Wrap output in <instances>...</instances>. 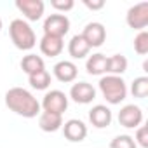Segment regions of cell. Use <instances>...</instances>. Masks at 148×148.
<instances>
[{"instance_id": "1", "label": "cell", "mask_w": 148, "mask_h": 148, "mask_svg": "<svg viewBox=\"0 0 148 148\" xmlns=\"http://www.w3.org/2000/svg\"><path fill=\"white\" fill-rule=\"evenodd\" d=\"M5 106L25 119H33L40 115V103L30 91L23 87H12L5 92Z\"/></svg>"}, {"instance_id": "2", "label": "cell", "mask_w": 148, "mask_h": 148, "mask_svg": "<svg viewBox=\"0 0 148 148\" xmlns=\"http://www.w3.org/2000/svg\"><path fill=\"white\" fill-rule=\"evenodd\" d=\"M99 91L106 103L110 105H120L127 98V84L122 77L117 75H105L99 79Z\"/></svg>"}, {"instance_id": "3", "label": "cell", "mask_w": 148, "mask_h": 148, "mask_svg": "<svg viewBox=\"0 0 148 148\" xmlns=\"http://www.w3.org/2000/svg\"><path fill=\"white\" fill-rule=\"evenodd\" d=\"M9 35L19 51H30L37 45V35L25 19H12L9 25Z\"/></svg>"}, {"instance_id": "4", "label": "cell", "mask_w": 148, "mask_h": 148, "mask_svg": "<svg viewBox=\"0 0 148 148\" xmlns=\"http://www.w3.org/2000/svg\"><path fill=\"white\" fill-rule=\"evenodd\" d=\"M40 108H42V112L63 115L68 108V96L63 91H58V89L49 91V92H45V96L40 103Z\"/></svg>"}, {"instance_id": "5", "label": "cell", "mask_w": 148, "mask_h": 148, "mask_svg": "<svg viewBox=\"0 0 148 148\" xmlns=\"http://www.w3.org/2000/svg\"><path fill=\"white\" fill-rule=\"evenodd\" d=\"M44 35H51V37H58L63 38L68 30H70V19L66 18V14H49L44 21Z\"/></svg>"}, {"instance_id": "6", "label": "cell", "mask_w": 148, "mask_h": 148, "mask_svg": "<svg viewBox=\"0 0 148 148\" xmlns=\"http://www.w3.org/2000/svg\"><path fill=\"white\" fill-rule=\"evenodd\" d=\"M125 21L132 30H145L148 25V2H139L132 5L125 14Z\"/></svg>"}, {"instance_id": "7", "label": "cell", "mask_w": 148, "mask_h": 148, "mask_svg": "<svg viewBox=\"0 0 148 148\" xmlns=\"http://www.w3.org/2000/svg\"><path fill=\"white\" fill-rule=\"evenodd\" d=\"M119 124L125 129H138L143 124V110L136 105H125L119 112Z\"/></svg>"}, {"instance_id": "8", "label": "cell", "mask_w": 148, "mask_h": 148, "mask_svg": "<svg viewBox=\"0 0 148 148\" xmlns=\"http://www.w3.org/2000/svg\"><path fill=\"white\" fill-rule=\"evenodd\" d=\"M61 129H63L64 138L68 141H71V143H80L87 136V125L82 120H79V119H70V120H66Z\"/></svg>"}, {"instance_id": "9", "label": "cell", "mask_w": 148, "mask_h": 148, "mask_svg": "<svg viewBox=\"0 0 148 148\" xmlns=\"http://www.w3.org/2000/svg\"><path fill=\"white\" fill-rule=\"evenodd\" d=\"M16 7L28 21H38L44 16L45 4L42 0H16Z\"/></svg>"}, {"instance_id": "10", "label": "cell", "mask_w": 148, "mask_h": 148, "mask_svg": "<svg viewBox=\"0 0 148 148\" xmlns=\"http://www.w3.org/2000/svg\"><path fill=\"white\" fill-rule=\"evenodd\" d=\"M84 37V40L89 44V47H101L106 40V28L101 23H89L86 25L84 32L80 33Z\"/></svg>"}, {"instance_id": "11", "label": "cell", "mask_w": 148, "mask_h": 148, "mask_svg": "<svg viewBox=\"0 0 148 148\" xmlns=\"http://www.w3.org/2000/svg\"><path fill=\"white\" fill-rule=\"evenodd\" d=\"M70 98L79 105H89L96 98V89L89 82H77L70 89Z\"/></svg>"}, {"instance_id": "12", "label": "cell", "mask_w": 148, "mask_h": 148, "mask_svg": "<svg viewBox=\"0 0 148 148\" xmlns=\"http://www.w3.org/2000/svg\"><path fill=\"white\" fill-rule=\"evenodd\" d=\"M52 71H54V77H56L59 82H64V84L73 82V80L77 79V75H79L77 64L71 63V61H66V59L56 63L54 68H52Z\"/></svg>"}, {"instance_id": "13", "label": "cell", "mask_w": 148, "mask_h": 148, "mask_svg": "<svg viewBox=\"0 0 148 148\" xmlns=\"http://www.w3.org/2000/svg\"><path fill=\"white\" fill-rule=\"evenodd\" d=\"M112 119H113L112 110H110L108 106H105V105H96V106H92L91 112H89V122H91L96 129H105V127H108V125L112 124Z\"/></svg>"}, {"instance_id": "14", "label": "cell", "mask_w": 148, "mask_h": 148, "mask_svg": "<svg viewBox=\"0 0 148 148\" xmlns=\"http://www.w3.org/2000/svg\"><path fill=\"white\" fill-rule=\"evenodd\" d=\"M40 52L44 56H49V58H56L63 52L64 49V42L63 38H58V37H51V35H44L40 38Z\"/></svg>"}, {"instance_id": "15", "label": "cell", "mask_w": 148, "mask_h": 148, "mask_svg": "<svg viewBox=\"0 0 148 148\" xmlns=\"http://www.w3.org/2000/svg\"><path fill=\"white\" fill-rule=\"evenodd\" d=\"M89 52H91V47L84 40L82 35H73L71 37V40L68 42V54L73 59H84L86 56H89Z\"/></svg>"}, {"instance_id": "16", "label": "cell", "mask_w": 148, "mask_h": 148, "mask_svg": "<svg viewBox=\"0 0 148 148\" xmlns=\"http://www.w3.org/2000/svg\"><path fill=\"white\" fill-rule=\"evenodd\" d=\"M38 127L44 132H56L63 127V117L58 113H49V112H40L38 115Z\"/></svg>"}, {"instance_id": "17", "label": "cell", "mask_w": 148, "mask_h": 148, "mask_svg": "<svg viewBox=\"0 0 148 148\" xmlns=\"http://www.w3.org/2000/svg\"><path fill=\"white\" fill-rule=\"evenodd\" d=\"M106 66H108V58L101 52L89 56L86 61V70H87L89 75H105Z\"/></svg>"}, {"instance_id": "18", "label": "cell", "mask_w": 148, "mask_h": 148, "mask_svg": "<svg viewBox=\"0 0 148 148\" xmlns=\"http://www.w3.org/2000/svg\"><path fill=\"white\" fill-rule=\"evenodd\" d=\"M21 70L26 73V75H32V73H37L40 70H45V63L37 54H26L21 59Z\"/></svg>"}, {"instance_id": "19", "label": "cell", "mask_w": 148, "mask_h": 148, "mask_svg": "<svg viewBox=\"0 0 148 148\" xmlns=\"http://www.w3.org/2000/svg\"><path fill=\"white\" fill-rule=\"evenodd\" d=\"M127 71V58L122 54H113L108 58V66H106V73L108 75H117L122 77V73Z\"/></svg>"}, {"instance_id": "20", "label": "cell", "mask_w": 148, "mask_h": 148, "mask_svg": "<svg viewBox=\"0 0 148 148\" xmlns=\"http://www.w3.org/2000/svg\"><path fill=\"white\" fill-rule=\"evenodd\" d=\"M28 84L37 91H45L51 86V73L47 70H40L37 73H32V75H28Z\"/></svg>"}, {"instance_id": "21", "label": "cell", "mask_w": 148, "mask_h": 148, "mask_svg": "<svg viewBox=\"0 0 148 148\" xmlns=\"http://www.w3.org/2000/svg\"><path fill=\"white\" fill-rule=\"evenodd\" d=\"M131 92L134 98H146L148 96V77H138L134 79V82L131 84Z\"/></svg>"}, {"instance_id": "22", "label": "cell", "mask_w": 148, "mask_h": 148, "mask_svg": "<svg viewBox=\"0 0 148 148\" xmlns=\"http://www.w3.org/2000/svg\"><path fill=\"white\" fill-rule=\"evenodd\" d=\"M134 51H136L139 56L148 54V32H146V30H141V32L134 37Z\"/></svg>"}, {"instance_id": "23", "label": "cell", "mask_w": 148, "mask_h": 148, "mask_svg": "<svg viewBox=\"0 0 148 148\" xmlns=\"http://www.w3.org/2000/svg\"><path fill=\"white\" fill-rule=\"evenodd\" d=\"M110 148H138V145L134 143L132 136L129 134H120V136H115L110 143Z\"/></svg>"}, {"instance_id": "24", "label": "cell", "mask_w": 148, "mask_h": 148, "mask_svg": "<svg viewBox=\"0 0 148 148\" xmlns=\"http://www.w3.org/2000/svg\"><path fill=\"white\" fill-rule=\"evenodd\" d=\"M51 5H52V9H56L59 14H64V12H68V11L73 9L75 2H73V0H51Z\"/></svg>"}, {"instance_id": "25", "label": "cell", "mask_w": 148, "mask_h": 148, "mask_svg": "<svg viewBox=\"0 0 148 148\" xmlns=\"http://www.w3.org/2000/svg\"><path fill=\"white\" fill-rule=\"evenodd\" d=\"M132 139L141 148H148V127L146 125H139L138 131H136V138H132Z\"/></svg>"}, {"instance_id": "26", "label": "cell", "mask_w": 148, "mask_h": 148, "mask_svg": "<svg viewBox=\"0 0 148 148\" xmlns=\"http://www.w3.org/2000/svg\"><path fill=\"white\" fill-rule=\"evenodd\" d=\"M84 5L91 11H99L105 7V0H92V2L91 0H84Z\"/></svg>"}, {"instance_id": "27", "label": "cell", "mask_w": 148, "mask_h": 148, "mask_svg": "<svg viewBox=\"0 0 148 148\" xmlns=\"http://www.w3.org/2000/svg\"><path fill=\"white\" fill-rule=\"evenodd\" d=\"M0 32H2V18H0Z\"/></svg>"}]
</instances>
